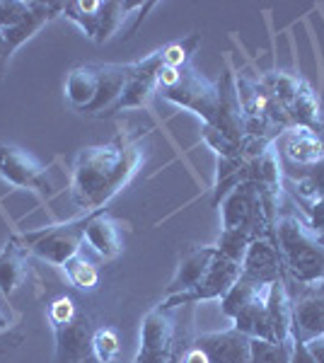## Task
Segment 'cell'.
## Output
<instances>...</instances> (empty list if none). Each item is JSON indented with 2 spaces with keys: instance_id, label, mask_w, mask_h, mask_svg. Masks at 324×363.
Segmentation results:
<instances>
[{
  "instance_id": "obj_12",
  "label": "cell",
  "mask_w": 324,
  "mask_h": 363,
  "mask_svg": "<svg viewBox=\"0 0 324 363\" xmlns=\"http://www.w3.org/2000/svg\"><path fill=\"white\" fill-rule=\"evenodd\" d=\"M281 160H288L298 167H312L324 160V140L320 133L303 126H291L276 138Z\"/></svg>"
},
{
  "instance_id": "obj_21",
  "label": "cell",
  "mask_w": 324,
  "mask_h": 363,
  "mask_svg": "<svg viewBox=\"0 0 324 363\" xmlns=\"http://www.w3.org/2000/svg\"><path fill=\"white\" fill-rule=\"evenodd\" d=\"M102 13H104V0H70V3H66L63 17L75 22L90 42H97Z\"/></svg>"
},
{
  "instance_id": "obj_17",
  "label": "cell",
  "mask_w": 324,
  "mask_h": 363,
  "mask_svg": "<svg viewBox=\"0 0 324 363\" xmlns=\"http://www.w3.org/2000/svg\"><path fill=\"white\" fill-rule=\"evenodd\" d=\"M218 255L216 245H203V247H194L189 255H184V259L177 267L172 281L167 286V296H177V294H186V291L196 289L203 281L208 267L213 264Z\"/></svg>"
},
{
  "instance_id": "obj_14",
  "label": "cell",
  "mask_w": 324,
  "mask_h": 363,
  "mask_svg": "<svg viewBox=\"0 0 324 363\" xmlns=\"http://www.w3.org/2000/svg\"><path fill=\"white\" fill-rule=\"evenodd\" d=\"M95 70H97V97L90 114L104 116L119 102L128 80L133 78V63H95Z\"/></svg>"
},
{
  "instance_id": "obj_4",
  "label": "cell",
  "mask_w": 324,
  "mask_h": 363,
  "mask_svg": "<svg viewBox=\"0 0 324 363\" xmlns=\"http://www.w3.org/2000/svg\"><path fill=\"white\" fill-rule=\"evenodd\" d=\"M85 225H87V213L82 218L68 220V223L61 225H51L46 230L27 233L22 240L27 242L32 255H37L39 259L63 269L66 262L80 255L82 245H85Z\"/></svg>"
},
{
  "instance_id": "obj_36",
  "label": "cell",
  "mask_w": 324,
  "mask_h": 363,
  "mask_svg": "<svg viewBox=\"0 0 324 363\" xmlns=\"http://www.w3.org/2000/svg\"><path fill=\"white\" fill-rule=\"evenodd\" d=\"M80 363H97L95 359H92V356H90V359H85V361H80Z\"/></svg>"
},
{
  "instance_id": "obj_16",
  "label": "cell",
  "mask_w": 324,
  "mask_h": 363,
  "mask_svg": "<svg viewBox=\"0 0 324 363\" xmlns=\"http://www.w3.org/2000/svg\"><path fill=\"white\" fill-rule=\"evenodd\" d=\"M29 247L20 235H10L0 250V294L10 298L27 281Z\"/></svg>"
},
{
  "instance_id": "obj_26",
  "label": "cell",
  "mask_w": 324,
  "mask_h": 363,
  "mask_svg": "<svg viewBox=\"0 0 324 363\" xmlns=\"http://www.w3.org/2000/svg\"><path fill=\"white\" fill-rule=\"evenodd\" d=\"M121 351V339L114 327H97L92 332V359L97 363H114Z\"/></svg>"
},
{
  "instance_id": "obj_6",
  "label": "cell",
  "mask_w": 324,
  "mask_h": 363,
  "mask_svg": "<svg viewBox=\"0 0 324 363\" xmlns=\"http://www.w3.org/2000/svg\"><path fill=\"white\" fill-rule=\"evenodd\" d=\"M240 274H242V264L228 259V257H223L220 252H218L213 264L208 267V272H206L203 281L196 286V289L186 291V294L167 296L160 303V308L169 313V310H174V308H179V306H194V303H203V301H216V298H223L235 284H238Z\"/></svg>"
},
{
  "instance_id": "obj_31",
  "label": "cell",
  "mask_w": 324,
  "mask_h": 363,
  "mask_svg": "<svg viewBox=\"0 0 324 363\" xmlns=\"http://www.w3.org/2000/svg\"><path fill=\"white\" fill-rule=\"evenodd\" d=\"M303 174H308L310 177V182L317 189V194L324 196V160L317 162V165H312V167H303Z\"/></svg>"
},
{
  "instance_id": "obj_22",
  "label": "cell",
  "mask_w": 324,
  "mask_h": 363,
  "mask_svg": "<svg viewBox=\"0 0 324 363\" xmlns=\"http://www.w3.org/2000/svg\"><path fill=\"white\" fill-rule=\"evenodd\" d=\"M63 274H66V281L73 289L78 291H95L99 286V269L95 262L85 259L82 255L73 257L70 262L63 264Z\"/></svg>"
},
{
  "instance_id": "obj_24",
  "label": "cell",
  "mask_w": 324,
  "mask_h": 363,
  "mask_svg": "<svg viewBox=\"0 0 324 363\" xmlns=\"http://www.w3.org/2000/svg\"><path fill=\"white\" fill-rule=\"evenodd\" d=\"M293 339L291 342H267L252 339L250 363H291L293 361Z\"/></svg>"
},
{
  "instance_id": "obj_13",
  "label": "cell",
  "mask_w": 324,
  "mask_h": 363,
  "mask_svg": "<svg viewBox=\"0 0 324 363\" xmlns=\"http://www.w3.org/2000/svg\"><path fill=\"white\" fill-rule=\"evenodd\" d=\"M216 85H218V112L213 126L223 136H228L230 140H235L240 145V140L245 138V116H242V107H240L235 73L225 70V75Z\"/></svg>"
},
{
  "instance_id": "obj_7",
  "label": "cell",
  "mask_w": 324,
  "mask_h": 363,
  "mask_svg": "<svg viewBox=\"0 0 324 363\" xmlns=\"http://www.w3.org/2000/svg\"><path fill=\"white\" fill-rule=\"evenodd\" d=\"M177 339V327L167 310L152 308L140 325V344L133 363H169Z\"/></svg>"
},
{
  "instance_id": "obj_15",
  "label": "cell",
  "mask_w": 324,
  "mask_h": 363,
  "mask_svg": "<svg viewBox=\"0 0 324 363\" xmlns=\"http://www.w3.org/2000/svg\"><path fill=\"white\" fill-rule=\"evenodd\" d=\"M85 245L92 252H97L99 259L111 262L121 255L123 250V235L121 225L107 213V211H95L87 213V225H85Z\"/></svg>"
},
{
  "instance_id": "obj_20",
  "label": "cell",
  "mask_w": 324,
  "mask_h": 363,
  "mask_svg": "<svg viewBox=\"0 0 324 363\" xmlns=\"http://www.w3.org/2000/svg\"><path fill=\"white\" fill-rule=\"evenodd\" d=\"M267 298H269V289L264 291V294H259L252 303H247V306L233 318L235 330H240L242 335L252 337V339H267V342H274L271 325H269Z\"/></svg>"
},
{
  "instance_id": "obj_32",
  "label": "cell",
  "mask_w": 324,
  "mask_h": 363,
  "mask_svg": "<svg viewBox=\"0 0 324 363\" xmlns=\"http://www.w3.org/2000/svg\"><path fill=\"white\" fill-rule=\"evenodd\" d=\"M15 46L8 42V37L3 34V29H0V78L5 75V70H8V63H10V56L15 54Z\"/></svg>"
},
{
  "instance_id": "obj_34",
  "label": "cell",
  "mask_w": 324,
  "mask_h": 363,
  "mask_svg": "<svg viewBox=\"0 0 324 363\" xmlns=\"http://www.w3.org/2000/svg\"><path fill=\"white\" fill-rule=\"evenodd\" d=\"M296 342V339H293ZM291 363H315V359L308 354V349H305L303 342H296L293 344V361Z\"/></svg>"
},
{
  "instance_id": "obj_25",
  "label": "cell",
  "mask_w": 324,
  "mask_h": 363,
  "mask_svg": "<svg viewBox=\"0 0 324 363\" xmlns=\"http://www.w3.org/2000/svg\"><path fill=\"white\" fill-rule=\"evenodd\" d=\"M199 44H201V34H189V37L172 42L160 49V61L167 68H186L191 63V56L196 54Z\"/></svg>"
},
{
  "instance_id": "obj_29",
  "label": "cell",
  "mask_w": 324,
  "mask_h": 363,
  "mask_svg": "<svg viewBox=\"0 0 324 363\" xmlns=\"http://www.w3.org/2000/svg\"><path fill=\"white\" fill-rule=\"evenodd\" d=\"M29 8H32V0H0V29L20 25Z\"/></svg>"
},
{
  "instance_id": "obj_2",
  "label": "cell",
  "mask_w": 324,
  "mask_h": 363,
  "mask_svg": "<svg viewBox=\"0 0 324 363\" xmlns=\"http://www.w3.org/2000/svg\"><path fill=\"white\" fill-rule=\"evenodd\" d=\"M274 242L284 257L286 274L296 284L308 286L324 279V238L293 211H281L274 228Z\"/></svg>"
},
{
  "instance_id": "obj_1",
  "label": "cell",
  "mask_w": 324,
  "mask_h": 363,
  "mask_svg": "<svg viewBox=\"0 0 324 363\" xmlns=\"http://www.w3.org/2000/svg\"><path fill=\"white\" fill-rule=\"evenodd\" d=\"M140 162H143V150L135 140L123 136L104 145L82 148L73 167V182H70L73 203L85 213L102 211L104 203L131 182Z\"/></svg>"
},
{
  "instance_id": "obj_10",
  "label": "cell",
  "mask_w": 324,
  "mask_h": 363,
  "mask_svg": "<svg viewBox=\"0 0 324 363\" xmlns=\"http://www.w3.org/2000/svg\"><path fill=\"white\" fill-rule=\"evenodd\" d=\"M286 277L284 257L271 238H259L247 247L242 259V274L240 279L252 281L257 286H271L274 281Z\"/></svg>"
},
{
  "instance_id": "obj_8",
  "label": "cell",
  "mask_w": 324,
  "mask_h": 363,
  "mask_svg": "<svg viewBox=\"0 0 324 363\" xmlns=\"http://www.w3.org/2000/svg\"><path fill=\"white\" fill-rule=\"evenodd\" d=\"M317 337H324V279L300 286L293 298V339L308 344Z\"/></svg>"
},
{
  "instance_id": "obj_27",
  "label": "cell",
  "mask_w": 324,
  "mask_h": 363,
  "mask_svg": "<svg viewBox=\"0 0 324 363\" xmlns=\"http://www.w3.org/2000/svg\"><path fill=\"white\" fill-rule=\"evenodd\" d=\"M252 242H255V240H252L250 235H245V233H240V230H220V238H218L216 247L223 257H228V259L242 264L247 247H250Z\"/></svg>"
},
{
  "instance_id": "obj_18",
  "label": "cell",
  "mask_w": 324,
  "mask_h": 363,
  "mask_svg": "<svg viewBox=\"0 0 324 363\" xmlns=\"http://www.w3.org/2000/svg\"><path fill=\"white\" fill-rule=\"evenodd\" d=\"M267 310H269V325H271L274 342H291L293 339V298L288 294L286 277L274 281V284L269 286Z\"/></svg>"
},
{
  "instance_id": "obj_19",
  "label": "cell",
  "mask_w": 324,
  "mask_h": 363,
  "mask_svg": "<svg viewBox=\"0 0 324 363\" xmlns=\"http://www.w3.org/2000/svg\"><path fill=\"white\" fill-rule=\"evenodd\" d=\"M66 97L70 107L78 109L82 114H90L92 104L97 97V70L95 63L75 66L66 78Z\"/></svg>"
},
{
  "instance_id": "obj_30",
  "label": "cell",
  "mask_w": 324,
  "mask_h": 363,
  "mask_svg": "<svg viewBox=\"0 0 324 363\" xmlns=\"http://www.w3.org/2000/svg\"><path fill=\"white\" fill-rule=\"evenodd\" d=\"M305 213H308V223H310V228H315V230H322L324 228V196H320L317 199L315 203H312V206L305 211Z\"/></svg>"
},
{
  "instance_id": "obj_23",
  "label": "cell",
  "mask_w": 324,
  "mask_h": 363,
  "mask_svg": "<svg viewBox=\"0 0 324 363\" xmlns=\"http://www.w3.org/2000/svg\"><path fill=\"white\" fill-rule=\"evenodd\" d=\"M269 286H257V284H252V281H245V279H238V284L233 286V289L228 291L225 296L220 298V310H223V315L225 318L233 320L235 315L242 310L247 303H252L259 294H264Z\"/></svg>"
},
{
  "instance_id": "obj_33",
  "label": "cell",
  "mask_w": 324,
  "mask_h": 363,
  "mask_svg": "<svg viewBox=\"0 0 324 363\" xmlns=\"http://www.w3.org/2000/svg\"><path fill=\"white\" fill-rule=\"evenodd\" d=\"M179 363H211V361H208V356H206L203 351L199 349L196 344H194V339H191V344L184 349V354L179 356Z\"/></svg>"
},
{
  "instance_id": "obj_11",
  "label": "cell",
  "mask_w": 324,
  "mask_h": 363,
  "mask_svg": "<svg viewBox=\"0 0 324 363\" xmlns=\"http://www.w3.org/2000/svg\"><path fill=\"white\" fill-rule=\"evenodd\" d=\"M194 344L208 356L211 363H250L252 337L235 327L225 332H203L194 337Z\"/></svg>"
},
{
  "instance_id": "obj_3",
  "label": "cell",
  "mask_w": 324,
  "mask_h": 363,
  "mask_svg": "<svg viewBox=\"0 0 324 363\" xmlns=\"http://www.w3.org/2000/svg\"><path fill=\"white\" fill-rule=\"evenodd\" d=\"M49 322L56 337V354L54 363H80L92 356V332L95 327L90 325L82 310L75 306L70 296H58L49 306Z\"/></svg>"
},
{
  "instance_id": "obj_5",
  "label": "cell",
  "mask_w": 324,
  "mask_h": 363,
  "mask_svg": "<svg viewBox=\"0 0 324 363\" xmlns=\"http://www.w3.org/2000/svg\"><path fill=\"white\" fill-rule=\"evenodd\" d=\"M162 99L172 102L174 107L189 109L196 116H201L203 124H216V112H218V85L211 83L208 78H203L199 70L191 66L179 70V78L174 80L169 87L157 92Z\"/></svg>"
},
{
  "instance_id": "obj_9",
  "label": "cell",
  "mask_w": 324,
  "mask_h": 363,
  "mask_svg": "<svg viewBox=\"0 0 324 363\" xmlns=\"http://www.w3.org/2000/svg\"><path fill=\"white\" fill-rule=\"evenodd\" d=\"M0 177L17 189H32L41 194L49 189L46 167L17 145L0 143Z\"/></svg>"
},
{
  "instance_id": "obj_28",
  "label": "cell",
  "mask_w": 324,
  "mask_h": 363,
  "mask_svg": "<svg viewBox=\"0 0 324 363\" xmlns=\"http://www.w3.org/2000/svg\"><path fill=\"white\" fill-rule=\"evenodd\" d=\"M201 138H203V143L208 145V148L213 150L218 157H228V160L242 157V153H240V145L235 143V140H230L228 136H223V133L218 131L216 126L203 124L201 126Z\"/></svg>"
},
{
  "instance_id": "obj_35",
  "label": "cell",
  "mask_w": 324,
  "mask_h": 363,
  "mask_svg": "<svg viewBox=\"0 0 324 363\" xmlns=\"http://www.w3.org/2000/svg\"><path fill=\"white\" fill-rule=\"evenodd\" d=\"M8 330H10V320H8V315L0 310V335H3V332H8Z\"/></svg>"
}]
</instances>
